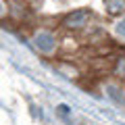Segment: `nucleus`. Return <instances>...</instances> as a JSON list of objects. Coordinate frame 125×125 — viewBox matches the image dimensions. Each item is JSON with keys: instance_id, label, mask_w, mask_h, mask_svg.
<instances>
[{"instance_id": "obj_1", "label": "nucleus", "mask_w": 125, "mask_h": 125, "mask_svg": "<svg viewBox=\"0 0 125 125\" xmlns=\"http://www.w3.org/2000/svg\"><path fill=\"white\" fill-rule=\"evenodd\" d=\"M85 21H88V13L85 10H75V13H71L65 19V25L67 27H81Z\"/></svg>"}, {"instance_id": "obj_2", "label": "nucleus", "mask_w": 125, "mask_h": 125, "mask_svg": "<svg viewBox=\"0 0 125 125\" xmlns=\"http://www.w3.org/2000/svg\"><path fill=\"white\" fill-rule=\"evenodd\" d=\"M36 46L42 50V52H52V48H54V38L44 31V33H40V36L36 38Z\"/></svg>"}, {"instance_id": "obj_3", "label": "nucleus", "mask_w": 125, "mask_h": 125, "mask_svg": "<svg viewBox=\"0 0 125 125\" xmlns=\"http://www.w3.org/2000/svg\"><path fill=\"white\" fill-rule=\"evenodd\" d=\"M106 9H108V13L119 15V13H123V10H125V0H108V2H106Z\"/></svg>"}, {"instance_id": "obj_4", "label": "nucleus", "mask_w": 125, "mask_h": 125, "mask_svg": "<svg viewBox=\"0 0 125 125\" xmlns=\"http://www.w3.org/2000/svg\"><path fill=\"white\" fill-rule=\"evenodd\" d=\"M108 94H111V98H113V100H117V102H125L123 96H119V94H121V90H119V88H113V85H111V88H108Z\"/></svg>"}, {"instance_id": "obj_5", "label": "nucleus", "mask_w": 125, "mask_h": 125, "mask_svg": "<svg viewBox=\"0 0 125 125\" xmlns=\"http://www.w3.org/2000/svg\"><path fill=\"white\" fill-rule=\"evenodd\" d=\"M117 33H119L121 38H125V19H123V21H119V23H117Z\"/></svg>"}, {"instance_id": "obj_6", "label": "nucleus", "mask_w": 125, "mask_h": 125, "mask_svg": "<svg viewBox=\"0 0 125 125\" xmlns=\"http://www.w3.org/2000/svg\"><path fill=\"white\" fill-rule=\"evenodd\" d=\"M117 71L121 73V75H125V58H121L119 65H117Z\"/></svg>"}, {"instance_id": "obj_7", "label": "nucleus", "mask_w": 125, "mask_h": 125, "mask_svg": "<svg viewBox=\"0 0 125 125\" xmlns=\"http://www.w3.org/2000/svg\"><path fill=\"white\" fill-rule=\"evenodd\" d=\"M58 111H61V113H62V115H69V108H67V106H65V104H62V106H58Z\"/></svg>"}]
</instances>
